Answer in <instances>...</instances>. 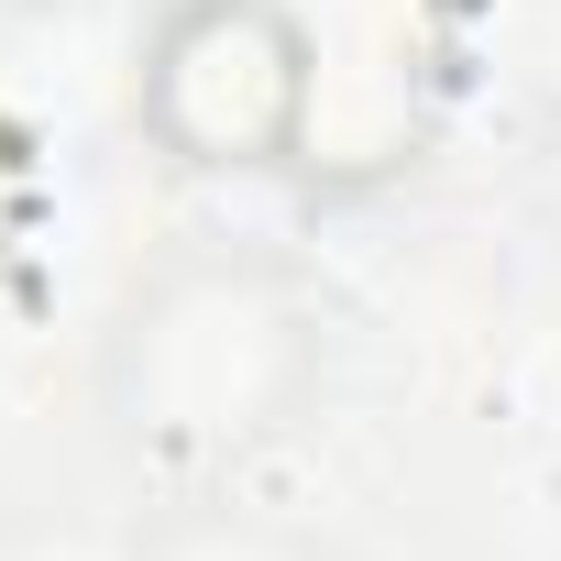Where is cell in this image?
Segmentation results:
<instances>
[{
    "mask_svg": "<svg viewBox=\"0 0 561 561\" xmlns=\"http://www.w3.org/2000/svg\"><path fill=\"white\" fill-rule=\"evenodd\" d=\"M144 122L176 144V165H298V0H165L144 45Z\"/></svg>",
    "mask_w": 561,
    "mask_h": 561,
    "instance_id": "6da1fadb",
    "label": "cell"
},
{
    "mask_svg": "<svg viewBox=\"0 0 561 561\" xmlns=\"http://www.w3.org/2000/svg\"><path fill=\"white\" fill-rule=\"evenodd\" d=\"M298 320L253 275H176L122 331V408L154 440H242L298 375Z\"/></svg>",
    "mask_w": 561,
    "mask_h": 561,
    "instance_id": "7a4b0ae2",
    "label": "cell"
}]
</instances>
